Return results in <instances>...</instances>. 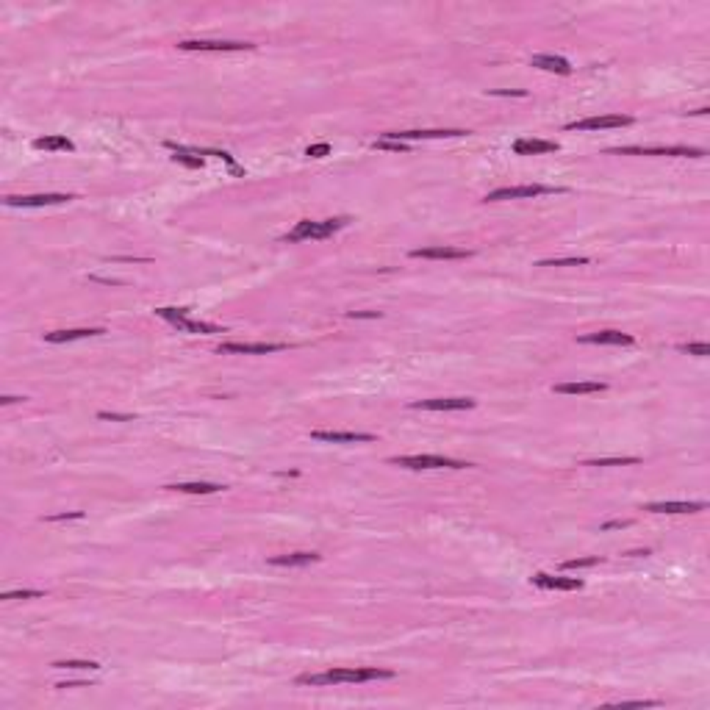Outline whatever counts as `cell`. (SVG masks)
Wrapping results in <instances>:
<instances>
[{
    "label": "cell",
    "instance_id": "6da1fadb",
    "mask_svg": "<svg viewBox=\"0 0 710 710\" xmlns=\"http://www.w3.org/2000/svg\"><path fill=\"white\" fill-rule=\"evenodd\" d=\"M394 672L378 666H355V669H330L322 675H300V685H333V682H369V680H388Z\"/></svg>",
    "mask_w": 710,
    "mask_h": 710
},
{
    "label": "cell",
    "instance_id": "7a4b0ae2",
    "mask_svg": "<svg viewBox=\"0 0 710 710\" xmlns=\"http://www.w3.org/2000/svg\"><path fill=\"white\" fill-rule=\"evenodd\" d=\"M350 220L347 217H336V220H322V222H314V220H303L297 225L291 227L289 233L283 236V242H305V239H325L336 230L347 225Z\"/></svg>",
    "mask_w": 710,
    "mask_h": 710
},
{
    "label": "cell",
    "instance_id": "3957f363",
    "mask_svg": "<svg viewBox=\"0 0 710 710\" xmlns=\"http://www.w3.org/2000/svg\"><path fill=\"white\" fill-rule=\"evenodd\" d=\"M391 463L405 466V469H466V466H472L466 461L441 458V455H394Z\"/></svg>",
    "mask_w": 710,
    "mask_h": 710
},
{
    "label": "cell",
    "instance_id": "277c9868",
    "mask_svg": "<svg viewBox=\"0 0 710 710\" xmlns=\"http://www.w3.org/2000/svg\"><path fill=\"white\" fill-rule=\"evenodd\" d=\"M156 314L167 320V322H172L178 330H184V333H225L220 325H211V322H194L189 320V311L186 308H156Z\"/></svg>",
    "mask_w": 710,
    "mask_h": 710
},
{
    "label": "cell",
    "instance_id": "5b68a950",
    "mask_svg": "<svg viewBox=\"0 0 710 710\" xmlns=\"http://www.w3.org/2000/svg\"><path fill=\"white\" fill-rule=\"evenodd\" d=\"M566 189L558 186H544V184H533V186H505L497 192L485 194V203H500V200H519V197H539V194H560Z\"/></svg>",
    "mask_w": 710,
    "mask_h": 710
},
{
    "label": "cell",
    "instance_id": "8992f818",
    "mask_svg": "<svg viewBox=\"0 0 710 710\" xmlns=\"http://www.w3.org/2000/svg\"><path fill=\"white\" fill-rule=\"evenodd\" d=\"M414 411H469L475 408L472 397H436V400H417L411 402Z\"/></svg>",
    "mask_w": 710,
    "mask_h": 710
},
{
    "label": "cell",
    "instance_id": "52a82bcc",
    "mask_svg": "<svg viewBox=\"0 0 710 710\" xmlns=\"http://www.w3.org/2000/svg\"><path fill=\"white\" fill-rule=\"evenodd\" d=\"M616 156H685V159H699V147H616L611 150Z\"/></svg>",
    "mask_w": 710,
    "mask_h": 710
},
{
    "label": "cell",
    "instance_id": "ba28073f",
    "mask_svg": "<svg viewBox=\"0 0 710 710\" xmlns=\"http://www.w3.org/2000/svg\"><path fill=\"white\" fill-rule=\"evenodd\" d=\"M633 125V117L627 114H605V117H585L577 123H569L566 130H599V128H624Z\"/></svg>",
    "mask_w": 710,
    "mask_h": 710
},
{
    "label": "cell",
    "instance_id": "9c48e42d",
    "mask_svg": "<svg viewBox=\"0 0 710 710\" xmlns=\"http://www.w3.org/2000/svg\"><path fill=\"white\" fill-rule=\"evenodd\" d=\"M181 50H200V53H230V50H253L250 42H208V39H186L178 45Z\"/></svg>",
    "mask_w": 710,
    "mask_h": 710
},
{
    "label": "cell",
    "instance_id": "30bf717a",
    "mask_svg": "<svg viewBox=\"0 0 710 710\" xmlns=\"http://www.w3.org/2000/svg\"><path fill=\"white\" fill-rule=\"evenodd\" d=\"M72 194H28V197H6L9 208H42V205H59V203H69Z\"/></svg>",
    "mask_w": 710,
    "mask_h": 710
},
{
    "label": "cell",
    "instance_id": "8fae6325",
    "mask_svg": "<svg viewBox=\"0 0 710 710\" xmlns=\"http://www.w3.org/2000/svg\"><path fill=\"white\" fill-rule=\"evenodd\" d=\"M286 350V344L281 342H227L220 344V353H242V355H266V353H281Z\"/></svg>",
    "mask_w": 710,
    "mask_h": 710
},
{
    "label": "cell",
    "instance_id": "7c38bea8",
    "mask_svg": "<svg viewBox=\"0 0 710 710\" xmlns=\"http://www.w3.org/2000/svg\"><path fill=\"white\" fill-rule=\"evenodd\" d=\"M311 439L330 441V444H366V441H375L372 433H355V430H311Z\"/></svg>",
    "mask_w": 710,
    "mask_h": 710
},
{
    "label": "cell",
    "instance_id": "4fadbf2b",
    "mask_svg": "<svg viewBox=\"0 0 710 710\" xmlns=\"http://www.w3.org/2000/svg\"><path fill=\"white\" fill-rule=\"evenodd\" d=\"M469 130H388L383 133L386 142H411V139H444V136H466Z\"/></svg>",
    "mask_w": 710,
    "mask_h": 710
},
{
    "label": "cell",
    "instance_id": "5bb4252c",
    "mask_svg": "<svg viewBox=\"0 0 710 710\" xmlns=\"http://www.w3.org/2000/svg\"><path fill=\"white\" fill-rule=\"evenodd\" d=\"M580 344H616V347H630L636 344V339L630 333H619V330H599V333H585L577 339Z\"/></svg>",
    "mask_w": 710,
    "mask_h": 710
},
{
    "label": "cell",
    "instance_id": "9a60e30c",
    "mask_svg": "<svg viewBox=\"0 0 710 710\" xmlns=\"http://www.w3.org/2000/svg\"><path fill=\"white\" fill-rule=\"evenodd\" d=\"M530 582L539 585V588H547V591H580L582 588V580H577V577H552V575H544V572L533 575Z\"/></svg>",
    "mask_w": 710,
    "mask_h": 710
},
{
    "label": "cell",
    "instance_id": "2e32d148",
    "mask_svg": "<svg viewBox=\"0 0 710 710\" xmlns=\"http://www.w3.org/2000/svg\"><path fill=\"white\" fill-rule=\"evenodd\" d=\"M103 327H75V330H53L45 333V342L50 344H64V342H75V339H92V336H103Z\"/></svg>",
    "mask_w": 710,
    "mask_h": 710
},
{
    "label": "cell",
    "instance_id": "e0dca14e",
    "mask_svg": "<svg viewBox=\"0 0 710 710\" xmlns=\"http://www.w3.org/2000/svg\"><path fill=\"white\" fill-rule=\"evenodd\" d=\"M414 259H441V261H458V259H469L472 253L469 250H461V247H419V250H411Z\"/></svg>",
    "mask_w": 710,
    "mask_h": 710
},
{
    "label": "cell",
    "instance_id": "ac0fdd59",
    "mask_svg": "<svg viewBox=\"0 0 710 710\" xmlns=\"http://www.w3.org/2000/svg\"><path fill=\"white\" fill-rule=\"evenodd\" d=\"M552 150H558V145L547 142V139H517L514 142L517 156H539V153H552Z\"/></svg>",
    "mask_w": 710,
    "mask_h": 710
},
{
    "label": "cell",
    "instance_id": "d6986e66",
    "mask_svg": "<svg viewBox=\"0 0 710 710\" xmlns=\"http://www.w3.org/2000/svg\"><path fill=\"white\" fill-rule=\"evenodd\" d=\"M652 514H699L705 511V502H652L646 505Z\"/></svg>",
    "mask_w": 710,
    "mask_h": 710
},
{
    "label": "cell",
    "instance_id": "ffe728a7",
    "mask_svg": "<svg viewBox=\"0 0 710 710\" xmlns=\"http://www.w3.org/2000/svg\"><path fill=\"white\" fill-rule=\"evenodd\" d=\"M320 558L322 555H317V552H291V555H275L266 563L269 566H308V563H317Z\"/></svg>",
    "mask_w": 710,
    "mask_h": 710
},
{
    "label": "cell",
    "instance_id": "44dd1931",
    "mask_svg": "<svg viewBox=\"0 0 710 710\" xmlns=\"http://www.w3.org/2000/svg\"><path fill=\"white\" fill-rule=\"evenodd\" d=\"M608 383H602V381H580V383H558V386H552L555 394H599V391H605Z\"/></svg>",
    "mask_w": 710,
    "mask_h": 710
},
{
    "label": "cell",
    "instance_id": "7402d4cb",
    "mask_svg": "<svg viewBox=\"0 0 710 710\" xmlns=\"http://www.w3.org/2000/svg\"><path fill=\"white\" fill-rule=\"evenodd\" d=\"M530 64L533 67H541V69H547V72H558V75H569L572 72V64L566 62V59H560V56H533L530 59Z\"/></svg>",
    "mask_w": 710,
    "mask_h": 710
},
{
    "label": "cell",
    "instance_id": "603a6c76",
    "mask_svg": "<svg viewBox=\"0 0 710 710\" xmlns=\"http://www.w3.org/2000/svg\"><path fill=\"white\" fill-rule=\"evenodd\" d=\"M167 147L175 153L172 159L181 162L184 167H192V169H200V167H203V159H200L197 150H186V147H181V145H175V142H167Z\"/></svg>",
    "mask_w": 710,
    "mask_h": 710
},
{
    "label": "cell",
    "instance_id": "cb8c5ba5",
    "mask_svg": "<svg viewBox=\"0 0 710 710\" xmlns=\"http://www.w3.org/2000/svg\"><path fill=\"white\" fill-rule=\"evenodd\" d=\"M33 147H39V150H75V145L67 136H42L33 142Z\"/></svg>",
    "mask_w": 710,
    "mask_h": 710
},
{
    "label": "cell",
    "instance_id": "d4e9b609",
    "mask_svg": "<svg viewBox=\"0 0 710 710\" xmlns=\"http://www.w3.org/2000/svg\"><path fill=\"white\" fill-rule=\"evenodd\" d=\"M169 491H184V494H217V491H222V485L217 483H175V485H167Z\"/></svg>",
    "mask_w": 710,
    "mask_h": 710
},
{
    "label": "cell",
    "instance_id": "484cf974",
    "mask_svg": "<svg viewBox=\"0 0 710 710\" xmlns=\"http://www.w3.org/2000/svg\"><path fill=\"white\" fill-rule=\"evenodd\" d=\"M641 458H636V455H630V458H591V461H585L582 466H633V463H638Z\"/></svg>",
    "mask_w": 710,
    "mask_h": 710
},
{
    "label": "cell",
    "instance_id": "4316f807",
    "mask_svg": "<svg viewBox=\"0 0 710 710\" xmlns=\"http://www.w3.org/2000/svg\"><path fill=\"white\" fill-rule=\"evenodd\" d=\"M56 669H84V672H97L100 669V663H95V660H56L53 663Z\"/></svg>",
    "mask_w": 710,
    "mask_h": 710
},
{
    "label": "cell",
    "instance_id": "83f0119b",
    "mask_svg": "<svg viewBox=\"0 0 710 710\" xmlns=\"http://www.w3.org/2000/svg\"><path fill=\"white\" fill-rule=\"evenodd\" d=\"M45 597V591H33V588H26V591H6L3 599L6 602H14V599H39Z\"/></svg>",
    "mask_w": 710,
    "mask_h": 710
},
{
    "label": "cell",
    "instance_id": "f1b7e54d",
    "mask_svg": "<svg viewBox=\"0 0 710 710\" xmlns=\"http://www.w3.org/2000/svg\"><path fill=\"white\" fill-rule=\"evenodd\" d=\"M588 259H549L539 261V266H585Z\"/></svg>",
    "mask_w": 710,
    "mask_h": 710
},
{
    "label": "cell",
    "instance_id": "f546056e",
    "mask_svg": "<svg viewBox=\"0 0 710 710\" xmlns=\"http://www.w3.org/2000/svg\"><path fill=\"white\" fill-rule=\"evenodd\" d=\"M680 350H682V353H688V355H699V358L710 355V347L705 344V342H699V344H680Z\"/></svg>",
    "mask_w": 710,
    "mask_h": 710
},
{
    "label": "cell",
    "instance_id": "4dcf8cb0",
    "mask_svg": "<svg viewBox=\"0 0 710 710\" xmlns=\"http://www.w3.org/2000/svg\"><path fill=\"white\" fill-rule=\"evenodd\" d=\"M602 563V558H577V560H566L563 569H582V566H597Z\"/></svg>",
    "mask_w": 710,
    "mask_h": 710
},
{
    "label": "cell",
    "instance_id": "1f68e13d",
    "mask_svg": "<svg viewBox=\"0 0 710 710\" xmlns=\"http://www.w3.org/2000/svg\"><path fill=\"white\" fill-rule=\"evenodd\" d=\"M330 153V145H311L308 150H305V156H311V159H322V156H327Z\"/></svg>",
    "mask_w": 710,
    "mask_h": 710
},
{
    "label": "cell",
    "instance_id": "d6a6232c",
    "mask_svg": "<svg viewBox=\"0 0 710 710\" xmlns=\"http://www.w3.org/2000/svg\"><path fill=\"white\" fill-rule=\"evenodd\" d=\"M375 147H381V150H397V153H402V150H405L408 145H405V142H386V139H383V142H375Z\"/></svg>",
    "mask_w": 710,
    "mask_h": 710
},
{
    "label": "cell",
    "instance_id": "836d02e7",
    "mask_svg": "<svg viewBox=\"0 0 710 710\" xmlns=\"http://www.w3.org/2000/svg\"><path fill=\"white\" fill-rule=\"evenodd\" d=\"M62 519H84L81 511H72V514H59V517H47V522H62Z\"/></svg>",
    "mask_w": 710,
    "mask_h": 710
}]
</instances>
